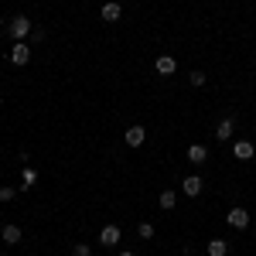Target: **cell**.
I'll list each match as a JSON object with an SVG mask.
<instances>
[{
	"instance_id": "cell-1",
	"label": "cell",
	"mask_w": 256,
	"mask_h": 256,
	"mask_svg": "<svg viewBox=\"0 0 256 256\" xmlns=\"http://www.w3.org/2000/svg\"><path fill=\"white\" fill-rule=\"evenodd\" d=\"M31 31H34V28H31V20L28 18H14L10 20V38H28V34H31Z\"/></svg>"
},
{
	"instance_id": "cell-2",
	"label": "cell",
	"mask_w": 256,
	"mask_h": 256,
	"mask_svg": "<svg viewBox=\"0 0 256 256\" xmlns=\"http://www.w3.org/2000/svg\"><path fill=\"white\" fill-rule=\"evenodd\" d=\"M10 62H14V65H28V62H31V48H28L24 41H14V48H10Z\"/></svg>"
},
{
	"instance_id": "cell-3",
	"label": "cell",
	"mask_w": 256,
	"mask_h": 256,
	"mask_svg": "<svg viewBox=\"0 0 256 256\" xmlns=\"http://www.w3.org/2000/svg\"><path fill=\"white\" fill-rule=\"evenodd\" d=\"M229 226H232V229H246V226H250V212H246V208H229Z\"/></svg>"
},
{
	"instance_id": "cell-4",
	"label": "cell",
	"mask_w": 256,
	"mask_h": 256,
	"mask_svg": "<svg viewBox=\"0 0 256 256\" xmlns=\"http://www.w3.org/2000/svg\"><path fill=\"white\" fill-rule=\"evenodd\" d=\"M253 154H256V147L250 144V140H239L236 147H232V158H236V160H250Z\"/></svg>"
},
{
	"instance_id": "cell-5",
	"label": "cell",
	"mask_w": 256,
	"mask_h": 256,
	"mask_svg": "<svg viewBox=\"0 0 256 256\" xmlns=\"http://www.w3.org/2000/svg\"><path fill=\"white\" fill-rule=\"evenodd\" d=\"M99 242H102V246H116V242H120V226H102Z\"/></svg>"
},
{
	"instance_id": "cell-6",
	"label": "cell",
	"mask_w": 256,
	"mask_h": 256,
	"mask_svg": "<svg viewBox=\"0 0 256 256\" xmlns=\"http://www.w3.org/2000/svg\"><path fill=\"white\" fill-rule=\"evenodd\" d=\"M144 140H147V130H144L140 123H134V126L126 130V144H130V147H140Z\"/></svg>"
},
{
	"instance_id": "cell-7",
	"label": "cell",
	"mask_w": 256,
	"mask_h": 256,
	"mask_svg": "<svg viewBox=\"0 0 256 256\" xmlns=\"http://www.w3.org/2000/svg\"><path fill=\"white\" fill-rule=\"evenodd\" d=\"M181 188H184V195H202V178L198 174H192V178H184V181H181Z\"/></svg>"
},
{
	"instance_id": "cell-8",
	"label": "cell",
	"mask_w": 256,
	"mask_h": 256,
	"mask_svg": "<svg viewBox=\"0 0 256 256\" xmlns=\"http://www.w3.org/2000/svg\"><path fill=\"white\" fill-rule=\"evenodd\" d=\"M174 68H178V62L171 55H160L158 58V76H174Z\"/></svg>"
},
{
	"instance_id": "cell-9",
	"label": "cell",
	"mask_w": 256,
	"mask_h": 256,
	"mask_svg": "<svg viewBox=\"0 0 256 256\" xmlns=\"http://www.w3.org/2000/svg\"><path fill=\"white\" fill-rule=\"evenodd\" d=\"M188 160H192V164H205V160H208V150H205L202 144H195V147H188Z\"/></svg>"
},
{
	"instance_id": "cell-10",
	"label": "cell",
	"mask_w": 256,
	"mask_h": 256,
	"mask_svg": "<svg viewBox=\"0 0 256 256\" xmlns=\"http://www.w3.org/2000/svg\"><path fill=\"white\" fill-rule=\"evenodd\" d=\"M232 130H236V123H232V120H222V123L216 126V140H229Z\"/></svg>"
},
{
	"instance_id": "cell-11",
	"label": "cell",
	"mask_w": 256,
	"mask_h": 256,
	"mask_svg": "<svg viewBox=\"0 0 256 256\" xmlns=\"http://www.w3.org/2000/svg\"><path fill=\"white\" fill-rule=\"evenodd\" d=\"M0 239H4L7 246H14V242H20V229H18V226H4V232H0Z\"/></svg>"
},
{
	"instance_id": "cell-12",
	"label": "cell",
	"mask_w": 256,
	"mask_h": 256,
	"mask_svg": "<svg viewBox=\"0 0 256 256\" xmlns=\"http://www.w3.org/2000/svg\"><path fill=\"white\" fill-rule=\"evenodd\" d=\"M120 14H123V10H120V4H116V0L102 7V20H110V24H113V20H120Z\"/></svg>"
},
{
	"instance_id": "cell-13",
	"label": "cell",
	"mask_w": 256,
	"mask_h": 256,
	"mask_svg": "<svg viewBox=\"0 0 256 256\" xmlns=\"http://www.w3.org/2000/svg\"><path fill=\"white\" fill-rule=\"evenodd\" d=\"M229 253V242H226V239H212V242H208V256H226Z\"/></svg>"
},
{
	"instance_id": "cell-14",
	"label": "cell",
	"mask_w": 256,
	"mask_h": 256,
	"mask_svg": "<svg viewBox=\"0 0 256 256\" xmlns=\"http://www.w3.org/2000/svg\"><path fill=\"white\" fill-rule=\"evenodd\" d=\"M137 236L140 239H154V226H150V222H140V226H137Z\"/></svg>"
},
{
	"instance_id": "cell-15",
	"label": "cell",
	"mask_w": 256,
	"mask_h": 256,
	"mask_svg": "<svg viewBox=\"0 0 256 256\" xmlns=\"http://www.w3.org/2000/svg\"><path fill=\"white\" fill-rule=\"evenodd\" d=\"M160 208H174V192H160Z\"/></svg>"
},
{
	"instance_id": "cell-16",
	"label": "cell",
	"mask_w": 256,
	"mask_h": 256,
	"mask_svg": "<svg viewBox=\"0 0 256 256\" xmlns=\"http://www.w3.org/2000/svg\"><path fill=\"white\" fill-rule=\"evenodd\" d=\"M188 82H192V86H205V76H202V72H192Z\"/></svg>"
},
{
	"instance_id": "cell-17",
	"label": "cell",
	"mask_w": 256,
	"mask_h": 256,
	"mask_svg": "<svg viewBox=\"0 0 256 256\" xmlns=\"http://www.w3.org/2000/svg\"><path fill=\"white\" fill-rule=\"evenodd\" d=\"M18 195V192H14V188H0V202H10V198Z\"/></svg>"
},
{
	"instance_id": "cell-18",
	"label": "cell",
	"mask_w": 256,
	"mask_h": 256,
	"mask_svg": "<svg viewBox=\"0 0 256 256\" xmlns=\"http://www.w3.org/2000/svg\"><path fill=\"white\" fill-rule=\"evenodd\" d=\"M72 253H76V256H89V246H82V242H79V246H76Z\"/></svg>"
},
{
	"instance_id": "cell-19",
	"label": "cell",
	"mask_w": 256,
	"mask_h": 256,
	"mask_svg": "<svg viewBox=\"0 0 256 256\" xmlns=\"http://www.w3.org/2000/svg\"><path fill=\"white\" fill-rule=\"evenodd\" d=\"M120 256H137V253H130V250H126V253H120Z\"/></svg>"
}]
</instances>
